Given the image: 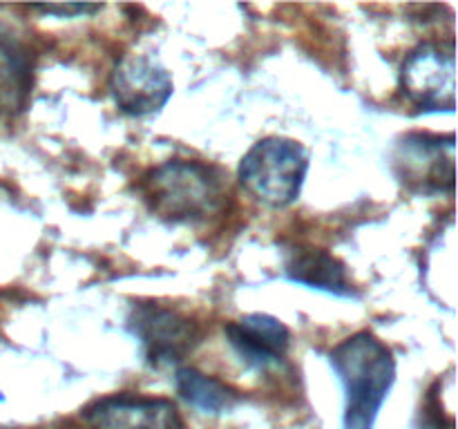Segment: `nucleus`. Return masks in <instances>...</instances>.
I'll use <instances>...</instances> for the list:
<instances>
[{"label": "nucleus", "instance_id": "obj_1", "mask_svg": "<svg viewBox=\"0 0 458 429\" xmlns=\"http://www.w3.org/2000/svg\"><path fill=\"white\" fill-rule=\"evenodd\" d=\"M344 387V429H374L378 411L396 380L392 349L371 331H358L338 344L329 356Z\"/></svg>", "mask_w": 458, "mask_h": 429}, {"label": "nucleus", "instance_id": "obj_2", "mask_svg": "<svg viewBox=\"0 0 458 429\" xmlns=\"http://www.w3.org/2000/svg\"><path fill=\"white\" fill-rule=\"evenodd\" d=\"M143 199L157 217L173 223H199L226 206L222 170L210 164L170 159L143 177Z\"/></svg>", "mask_w": 458, "mask_h": 429}, {"label": "nucleus", "instance_id": "obj_3", "mask_svg": "<svg viewBox=\"0 0 458 429\" xmlns=\"http://www.w3.org/2000/svg\"><path fill=\"white\" fill-rule=\"evenodd\" d=\"M307 170L309 155L298 141L267 137L242 156L240 183L262 204L284 208L302 192Z\"/></svg>", "mask_w": 458, "mask_h": 429}, {"label": "nucleus", "instance_id": "obj_4", "mask_svg": "<svg viewBox=\"0 0 458 429\" xmlns=\"http://www.w3.org/2000/svg\"><path fill=\"white\" fill-rule=\"evenodd\" d=\"M398 181L416 195H441L454 190V134L410 132L392 152Z\"/></svg>", "mask_w": 458, "mask_h": 429}, {"label": "nucleus", "instance_id": "obj_5", "mask_svg": "<svg viewBox=\"0 0 458 429\" xmlns=\"http://www.w3.org/2000/svg\"><path fill=\"white\" fill-rule=\"evenodd\" d=\"M454 47L423 43L407 54L401 67V92L420 112H452L456 94Z\"/></svg>", "mask_w": 458, "mask_h": 429}, {"label": "nucleus", "instance_id": "obj_6", "mask_svg": "<svg viewBox=\"0 0 458 429\" xmlns=\"http://www.w3.org/2000/svg\"><path fill=\"white\" fill-rule=\"evenodd\" d=\"M146 360L155 366L182 362L201 342V329L192 317L177 308L141 302L128 317Z\"/></svg>", "mask_w": 458, "mask_h": 429}, {"label": "nucleus", "instance_id": "obj_7", "mask_svg": "<svg viewBox=\"0 0 458 429\" xmlns=\"http://www.w3.org/2000/svg\"><path fill=\"white\" fill-rule=\"evenodd\" d=\"M110 92L123 114L148 116L159 112L173 97V79L152 58L130 54L112 70Z\"/></svg>", "mask_w": 458, "mask_h": 429}, {"label": "nucleus", "instance_id": "obj_8", "mask_svg": "<svg viewBox=\"0 0 458 429\" xmlns=\"http://www.w3.org/2000/svg\"><path fill=\"white\" fill-rule=\"evenodd\" d=\"M83 420L89 429H183L173 400L132 393L98 398L85 407Z\"/></svg>", "mask_w": 458, "mask_h": 429}, {"label": "nucleus", "instance_id": "obj_9", "mask_svg": "<svg viewBox=\"0 0 458 429\" xmlns=\"http://www.w3.org/2000/svg\"><path fill=\"white\" fill-rule=\"evenodd\" d=\"M228 344L233 351L253 369H268L280 365L286 358L291 344V333L277 317L267 313H250V315L233 320L224 326Z\"/></svg>", "mask_w": 458, "mask_h": 429}, {"label": "nucleus", "instance_id": "obj_10", "mask_svg": "<svg viewBox=\"0 0 458 429\" xmlns=\"http://www.w3.org/2000/svg\"><path fill=\"white\" fill-rule=\"evenodd\" d=\"M34 85V56L18 36L0 27V114L27 107Z\"/></svg>", "mask_w": 458, "mask_h": 429}, {"label": "nucleus", "instance_id": "obj_11", "mask_svg": "<svg viewBox=\"0 0 458 429\" xmlns=\"http://www.w3.org/2000/svg\"><path fill=\"white\" fill-rule=\"evenodd\" d=\"M286 275L293 282H300L311 289L327 290V293L352 298L353 286L347 275V268L340 259L320 248H307V246H295L286 253L284 259Z\"/></svg>", "mask_w": 458, "mask_h": 429}, {"label": "nucleus", "instance_id": "obj_12", "mask_svg": "<svg viewBox=\"0 0 458 429\" xmlns=\"http://www.w3.org/2000/svg\"><path fill=\"white\" fill-rule=\"evenodd\" d=\"M174 387H177L179 396L188 402V405L197 407L206 414H222V411L233 409L240 400L235 389L224 384L222 380L206 375L204 371L195 369V366H182L174 374Z\"/></svg>", "mask_w": 458, "mask_h": 429}, {"label": "nucleus", "instance_id": "obj_13", "mask_svg": "<svg viewBox=\"0 0 458 429\" xmlns=\"http://www.w3.org/2000/svg\"><path fill=\"white\" fill-rule=\"evenodd\" d=\"M40 13H49V16H79V13H94L101 9V4H40V7H31Z\"/></svg>", "mask_w": 458, "mask_h": 429}]
</instances>
